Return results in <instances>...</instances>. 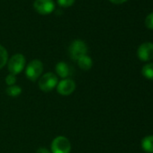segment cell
Listing matches in <instances>:
<instances>
[{
    "label": "cell",
    "instance_id": "6da1fadb",
    "mask_svg": "<svg viewBox=\"0 0 153 153\" xmlns=\"http://www.w3.org/2000/svg\"><path fill=\"white\" fill-rule=\"evenodd\" d=\"M87 52H88V46L86 42L82 40L73 41L68 47L69 57L76 61L79 59L81 57L87 55Z\"/></svg>",
    "mask_w": 153,
    "mask_h": 153
},
{
    "label": "cell",
    "instance_id": "7a4b0ae2",
    "mask_svg": "<svg viewBox=\"0 0 153 153\" xmlns=\"http://www.w3.org/2000/svg\"><path fill=\"white\" fill-rule=\"evenodd\" d=\"M42 71H43L42 62L39 59H33L26 67V69H25L26 78L29 80L35 82L41 76Z\"/></svg>",
    "mask_w": 153,
    "mask_h": 153
},
{
    "label": "cell",
    "instance_id": "3957f363",
    "mask_svg": "<svg viewBox=\"0 0 153 153\" xmlns=\"http://www.w3.org/2000/svg\"><path fill=\"white\" fill-rule=\"evenodd\" d=\"M25 66V58L21 53H16L13 55L7 61V68L10 74L18 75L23 71Z\"/></svg>",
    "mask_w": 153,
    "mask_h": 153
},
{
    "label": "cell",
    "instance_id": "277c9868",
    "mask_svg": "<svg viewBox=\"0 0 153 153\" xmlns=\"http://www.w3.org/2000/svg\"><path fill=\"white\" fill-rule=\"evenodd\" d=\"M58 83H59L58 76L51 72H48L44 74L40 79L38 85L42 91L50 92L57 87Z\"/></svg>",
    "mask_w": 153,
    "mask_h": 153
},
{
    "label": "cell",
    "instance_id": "5b68a950",
    "mask_svg": "<svg viewBox=\"0 0 153 153\" xmlns=\"http://www.w3.org/2000/svg\"><path fill=\"white\" fill-rule=\"evenodd\" d=\"M51 153H70L71 144L65 136H57L51 145Z\"/></svg>",
    "mask_w": 153,
    "mask_h": 153
},
{
    "label": "cell",
    "instance_id": "8992f818",
    "mask_svg": "<svg viewBox=\"0 0 153 153\" xmlns=\"http://www.w3.org/2000/svg\"><path fill=\"white\" fill-rule=\"evenodd\" d=\"M33 8L38 14L47 16L54 11L55 3L53 0H34Z\"/></svg>",
    "mask_w": 153,
    "mask_h": 153
},
{
    "label": "cell",
    "instance_id": "52a82bcc",
    "mask_svg": "<svg viewBox=\"0 0 153 153\" xmlns=\"http://www.w3.org/2000/svg\"><path fill=\"white\" fill-rule=\"evenodd\" d=\"M56 88L59 95L67 97L71 95L75 91L76 83L70 79H64L58 83Z\"/></svg>",
    "mask_w": 153,
    "mask_h": 153
},
{
    "label": "cell",
    "instance_id": "ba28073f",
    "mask_svg": "<svg viewBox=\"0 0 153 153\" xmlns=\"http://www.w3.org/2000/svg\"><path fill=\"white\" fill-rule=\"evenodd\" d=\"M138 58L141 61H149L153 59V43L147 42L140 44L137 51Z\"/></svg>",
    "mask_w": 153,
    "mask_h": 153
},
{
    "label": "cell",
    "instance_id": "9c48e42d",
    "mask_svg": "<svg viewBox=\"0 0 153 153\" xmlns=\"http://www.w3.org/2000/svg\"><path fill=\"white\" fill-rule=\"evenodd\" d=\"M55 70H56L57 75L59 76H60V78H62L63 79H68L69 76L72 75L71 67L64 61H60V62L57 63V65L55 67Z\"/></svg>",
    "mask_w": 153,
    "mask_h": 153
},
{
    "label": "cell",
    "instance_id": "30bf717a",
    "mask_svg": "<svg viewBox=\"0 0 153 153\" xmlns=\"http://www.w3.org/2000/svg\"><path fill=\"white\" fill-rule=\"evenodd\" d=\"M76 62H78L79 67L83 70H89L93 66V60L88 55H85V56L81 57L79 59L76 60Z\"/></svg>",
    "mask_w": 153,
    "mask_h": 153
},
{
    "label": "cell",
    "instance_id": "8fae6325",
    "mask_svg": "<svg viewBox=\"0 0 153 153\" xmlns=\"http://www.w3.org/2000/svg\"><path fill=\"white\" fill-rule=\"evenodd\" d=\"M141 148L147 153H153V135H149L141 140Z\"/></svg>",
    "mask_w": 153,
    "mask_h": 153
},
{
    "label": "cell",
    "instance_id": "7c38bea8",
    "mask_svg": "<svg viewBox=\"0 0 153 153\" xmlns=\"http://www.w3.org/2000/svg\"><path fill=\"white\" fill-rule=\"evenodd\" d=\"M141 73L146 79L153 80V63H148L144 65L141 69Z\"/></svg>",
    "mask_w": 153,
    "mask_h": 153
},
{
    "label": "cell",
    "instance_id": "4fadbf2b",
    "mask_svg": "<svg viewBox=\"0 0 153 153\" xmlns=\"http://www.w3.org/2000/svg\"><path fill=\"white\" fill-rule=\"evenodd\" d=\"M6 93L7 96L11 97H17L21 95L22 93V88L21 87L17 86V85H14V86H10L7 88Z\"/></svg>",
    "mask_w": 153,
    "mask_h": 153
},
{
    "label": "cell",
    "instance_id": "5bb4252c",
    "mask_svg": "<svg viewBox=\"0 0 153 153\" xmlns=\"http://www.w3.org/2000/svg\"><path fill=\"white\" fill-rule=\"evenodd\" d=\"M8 61V53L7 49L0 45V68H4Z\"/></svg>",
    "mask_w": 153,
    "mask_h": 153
},
{
    "label": "cell",
    "instance_id": "9a60e30c",
    "mask_svg": "<svg viewBox=\"0 0 153 153\" xmlns=\"http://www.w3.org/2000/svg\"><path fill=\"white\" fill-rule=\"evenodd\" d=\"M145 26L149 30H153V12L149 14L146 16V18H145Z\"/></svg>",
    "mask_w": 153,
    "mask_h": 153
},
{
    "label": "cell",
    "instance_id": "2e32d148",
    "mask_svg": "<svg viewBox=\"0 0 153 153\" xmlns=\"http://www.w3.org/2000/svg\"><path fill=\"white\" fill-rule=\"evenodd\" d=\"M76 0H57L59 7H70L75 4Z\"/></svg>",
    "mask_w": 153,
    "mask_h": 153
},
{
    "label": "cell",
    "instance_id": "e0dca14e",
    "mask_svg": "<svg viewBox=\"0 0 153 153\" xmlns=\"http://www.w3.org/2000/svg\"><path fill=\"white\" fill-rule=\"evenodd\" d=\"M16 82V76L13 74H8L6 76V84L7 86H14Z\"/></svg>",
    "mask_w": 153,
    "mask_h": 153
},
{
    "label": "cell",
    "instance_id": "ac0fdd59",
    "mask_svg": "<svg viewBox=\"0 0 153 153\" xmlns=\"http://www.w3.org/2000/svg\"><path fill=\"white\" fill-rule=\"evenodd\" d=\"M109 1L112 4H114V5H122V4L127 2L128 0H109Z\"/></svg>",
    "mask_w": 153,
    "mask_h": 153
},
{
    "label": "cell",
    "instance_id": "d6986e66",
    "mask_svg": "<svg viewBox=\"0 0 153 153\" xmlns=\"http://www.w3.org/2000/svg\"><path fill=\"white\" fill-rule=\"evenodd\" d=\"M36 153H51V151H49L47 149L45 148H39L36 150Z\"/></svg>",
    "mask_w": 153,
    "mask_h": 153
}]
</instances>
